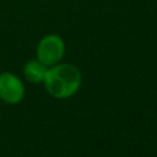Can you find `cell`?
Returning a JSON list of instances; mask_svg holds the SVG:
<instances>
[{
    "label": "cell",
    "instance_id": "cell-1",
    "mask_svg": "<svg viewBox=\"0 0 157 157\" xmlns=\"http://www.w3.org/2000/svg\"><path fill=\"white\" fill-rule=\"evenodd\" d=\"M43 85L53 98L66 99L78 92L82 85V74L76 65L60 61L48 67Z\"/></svg>",
    "mask_w": 157,
    "mask_h": 157
},
{
    "label": "cell",
    "instance_id": "cell-2",
    "mask_svg": "<svg viewBox=\"0 0 157 157\" xmlns=\"http://www.w3.org/2000/svg\"><path fill=\"white\" fill-rule=\"evenodd\" d=\"M65 54V42L55 33H49L42 37L36 48V58L45 66L50 67L60 63Z\"/></svg>",
    "mask_w": 157,
    "mask_h": 157
},
{
    "label": "cell",
    "instance_id": "cell-3",
    "mask_svg": "<svg viewBox=\"0 0 157 157\" xmlns=\"http://www.w3.org/2000/svg\"><path fill=\"white\" fill-rule=\"evenodd\" d=\"M25 94V83L17 75L9 71L0 74V101L6 104H18Z\"/></svg>",
    "mask_w": 157,
    "mask_h": 157
},
{
    "label": "cell",
    "instance_id": "cell-4",
    "mask_svg": "<svg viewBox=\"0 0 157 157\" xmlns=\"http://www.w3.org/2000/svg\"><path fill=\"white\" fill-rule=\"evenodd\" d=\"M47 71H48V66L40 63L37 58L28 60L22 69L25 78L31 83H43Z\"/></svg>",
    "mask_w": 157,
    "mask_h": 157
}]
</instances>
